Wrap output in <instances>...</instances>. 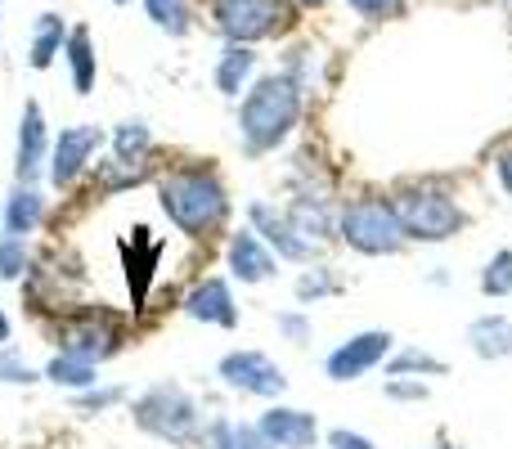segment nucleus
<instances>
[{
    "mask_svg": "<svg viewBox=\"0 0 512 449\" xmlns=\"http://www.w3.org/2000/svg\"><path fill=\"white\" fill-rule=\"evenodd\" d=\"M153 185H158L162 216L185 238L207 243V238H221L230 229L234 198L216 167H207V162H180V167H167L162 176H153Z\"/></svg>",
    "mask_w": 512,
    "mask_h": 449,
    "instance_id": "f257e3e1",
    "label": "nucleus"
},
{
    "mask_svg": "<svg viewBox=\"0 0 512 449\" xmlns=\"http://www.w3.org/2000/svg\"><path fill=\"white\" fill-rule=\"evenodd\" d=\"M301 108H306V86L288 72H265L248 86L239 99V140L248 158H265L279 144L292 140L301 126Z\"/></svg>",
    "mask_w": 512,
    "mask_h": 449,
    "instance_id": "f03ea898",
    "label": "nucleus"
},
{
    "mask_svg": "<svg viewBox=\"0 0 512 449\" xmlns=\"http://www.w3.org/2000/svg\"><path fill=\"white\" fill-rule=\"evenodd\" d=\"M45 337H50L54 351L81 355L90 364H108L131 342V319L113 306H99V301H90V306L86 301H72V306L54 310L45 319Z\"/></svg>",
    "mask_w": 512,
    "mask_h": 449,
    "instance_id": "7ed1b4c3",
    "label": "nucleus"
},
{
    "mask_svg": "<svg viewBox=\"0 0 512 449\" xmlns=\"http://www.w3.org/2000/svg\"><path fill=\"white\" fill-rule=\"evenodd\" d=\"M131 423L140 427L144 436H153V441L189 449L203 441L207 414L189 387H180V382H153V387H144L140 396L131 400Z\"/></svg>",
    "mask_w": 512,
    "mask_h": 449,
    "instance_id": "20e7f679",
    "label": "nucleus"
},
{
    "mask_svg": "<svg viewBox=\"0 0 512 449\" xmlns=\"http://www.w3.org/2000/svg\"><path fill=\"white\" fill-rule=\"evenodd\" d=\"M391 203H396L400 229H405L409 243H450V238H459L468 229L463 203L445 185H432V180L396 189Z\"/></svg>",
    "mask_w": 512,
    "mask_h": 449,
    "instance_id": "39448f33",
    "label": "nucleus"
},
{
    "mask_svg": "<svg viewBox=\"0 0 512 449\" xmlns=\"http://www.w3.org/2000/svg\"><path fill=\"white\" fill-rule=\"evenodd\" d=\"M337 238L360 256H396L409 243L387 194H360L337 207Z\"/></svg>",
    "mask_w": 512,
    "mask_h": 449,
    "instance_id": "423d86ee",
    "label": "nucleus"
},
{
    "mask_svg": "<svg viewBox=\"0 0 512 449\" xmlns=\"http://www.w3.org/2000/svg\"><path fill=\"white\" fill-rule=\"evenodd\" d=\"M212 27L225 45H256L292 27V0H207Z\"/></svg>",
    "mask_w": 512,
    "mask_h": 449,
    "instance_id": "0eeeda50",
    "label": "nucleus"
},
{
    "mask_svg": "<svg viewBox=\"0 0 512 449\" xmlns=\"http://www.w3.org/2000/svg\"><path fill=\"white\" fill-rule=\"evenodd\" d=\"M104 144H108V131L104 126H90V122L54 131L50 162H45V180H50L54 194H72L77 185H86L99 153H104Z\"/></svg>",
    "mask_w": 512,
    "mask_h": 449,
    "instance_id": "6e6552de",
    "label": "nucleus"
},
{
    "mask_svg": "<svg viewBox=\"0 0 512 449\" xmlns=\"http://www.w3.org/2000/svg\"><path fill=\"white\" fill-rule=\"evenodd\" d=\"M216 378H221V387L239 391V396H252V400H279L283 391H288V373L265 351H256V346L225 351L221 360H216Z\"/></svg>",
    "mask_w": 512,
    "mask_h": 449,
    "instance_id": "1a4fd4ad",
    "label": "nucleus"
},
{
    "mask_svg": "<svg viewBox=\"0 0 512 449\" xmlns=\"http://www.w3.org/2000/svg\"><path fill=\"white\" fill-rule=\"evenodd\" d=\"M391 351H396V337H391L387 328H364V333L346 337V342H337L333 351H328L324 373L333 382H360V378H369L373 369H382V364L391 360Z\"/></svg>",
    "mask_w": 512,
    "mask_h": 449,
    "instance_id": "9d476101",
    "label": "nucleus"
},
{
    "mask_svg": "<svg viewBox=\"0 0 512 449\" xmlns=\"http://www.w3.org/2000/svg\"><path fill=\"white\" fill-rule=\"evenodd\" d=\"M50 122H45V108L36 99H27L23 113L14 126V185H41L45 180V162H50Z\"/></svg>",
    "mask_w": 512,
    "mask_h": 449,
    "instance_id": "9b49d317",
    "label": "nucleus"
},
{
    "mask_svg": "<svg viewBox=\"0 0 512 449\" xmlns=\"http://www.w3.org/2000/svg\"><path fill=\"white\" fill-rule=\"evenodd\" d=\"M248 229L288 265H310L315 261V252H319L315 243H306V238L297 234V225L288 221V212H283L279 203H265V198L248 203Z\"/></svg>",
    "mask_w": 512,
    "mask_h": 449,
    "instance_id": "f8f14e48",
    "label": "nucleus"
},
{
    "mask_svg": "<svg viewBox=\"0 0 512 449\" xmlns=\"http://www.w3.org/2000/svg\"><path fill=\"white\" fill-rule=\"evenodd\" d=\"M180 310H185L194 324H207V328H225V333L239 328V297H234V283L225 279V274H207V279H198L194 288L185 292Z\"/></svg>",
    "mask_w": 512,
    "mask_h": 449,
    "instance_id": "ddd939ff",
    "label": "nucleus"
},
{
    "mask_svg": "<svg viewBox=\"0 0 512 449\" xmlns=\"http://www.w3.org/2000/svg\"><path fill=\"white\" fill-rule=\"evenodd\" d=\"M158 261H162V243L149 234L144 225L131 229V238L122 243V274L131 288V315H140L149 306V288L158 279Z\"/></svg>",
    "mask_w": 512,
    "mask_h": 449,
    "instance_id": "4468645a",
    "label": "nucleus"
},
{
    "mask_svg": "<svg viewBox=\"0 0 512 449\" xmlns=\"http://www.w3.org/2000/svg\"><path fill=\"white\" fill-rule=\"evenodd\" d=\"M225 270H230L234 283L256 288V283H270L279 274V256L243 225V229H230V238H225Z\"/></svg>",
    "mask_w": 512,
    "mask_h": 449,
    "instance_id": "2eb2a0df",
    "label": "nucleus"
},
{
    "mask_svg": "<svg viewBox=\"0 0 512 449\" xmlns=\"http://www.w3.org/2000/svg\"><path fill=\"white\" fill-rule=\"evenodd\" d=\"M256 432L270 449H315L319 445V418L310 409L292 405H265V414L256 418Z\"/></svg>",
    "mask_w": 512,
    "mask_h": 449,
    "instance_id": "dca6fc26",
    "label": "nucleus"
},
{
    "mask_svg": "<svg viewBox=\"0 0 512 449\" xmlns=\"http://www.w3.org/2000/svg\"><path fill=\"white\" fill-rule=\"evenodd\" d=\"M50 221V198L41 185H9V194L0 198V234L32 238L41 234Z\"/></svg>",
    "mask_w": 512,
    "mask_h": 449,
    "instance_id": "f3484780",
    "label": "nucleus"
},
{
    "mask_svg": "<svg viewBox=\"0 0 512 449\" xmlns=\"http://www.w3.org/2000/svg\"><path fill=\"white\" fill-rule=\"evenodd\" d=\"M283 212H288V221L297 225V234L306 238V243L324 247V243H333L337 238V207H333V198H328L324 189H297Z\"/></svg>",
    "mask_w": 512,
    "mask_h": 449,
    "instance_id": "a211bd4d",
    "label": "nucleus"
},
{
    "mask_svg": "<svg viewBox=\"0 0 512 449\" xmlns=\"http://www.w3.org/2000/svg\"><path fill=\"white\" fill-rule=\"evenodd\" d=\"M63 63H68V77L72 90L81 99L95 95V81H99V54H95V32L86 23H72L68 27V41H63Z\"/></svg>",
    "mask_w": 512,
    "mask_h": 449,
    "instance_id": "6ab92c4d",
    "label": "nucleus"
},
{
    "mask_svg": "<svg viewBox=\"0 0 512 449\" xmlns=\"http://www.w3.org/2000/svg\"><path fill=\"white\" fill-rule=\"evenodd\" d=\"M256 63H261V54H256L252 45H225L221 59H216V68H212L216 90H221L225 99H243L248 86L256 81Z\"/></svg>",
    "mask_w": 512,
    "mask_h": 449,
    "instance_id": "aec40b11",
    "label": "nucleus"
},
{
    "mask_svg": "<svg viewBox=\"0 0 512 449\" xmlns=\"http://www.w3.org/2000/svg\"><path fill=\"white\" fill-rule=\"evenodd\" d=\"M108 158L126 162V167H144L153 171V149H158V140H153L149 122H140V117H126V122H117L113 131H108Z\"/></svg>",
    "mask_w": 512,
    "mask_h": 449,
    "instance_id": "412c9836",
    "label": "nucleus"
},
{
    "mask_svg": "<svg viewBox=\"0 0 512 449\" xmlns=\"http://www.w3.org/2000/svg\"><path fill=\"white\" fill-rule=\"evenodd\" d=\"M68 18L59 14V9H45V14H36L32 23V41H27V63H32V72H45L54 59H63V41H68Z\"/></svg>",
    "mask_w": 512,
    "mask_h": 449,
    "instance_id": "4be33fe9",
    "label": "nucleus"
},
{
    "mask_svg": "<svg viewBox=\"0 0 512 449\" xmlns=\"http://www.w3.org/2000/svg\"><path fill=\"white\" fill-rule=\"evenodd\" d=\"M41 378L50 382V387L68 391V396H77V391L99 387V364L81 360V355H68V351H50V360L41 364Z\"/></svg>",
    "mask_w": 512,
    "mask_h": 449,
    "instance_id": "5701e85b",
    "label": "nucleus"
},
{
    "mask_svg": "<svg viewBox=\"0 0 512 449\" xmlns=\"http://www.w3.org/2000/svg\"><path fill=\"white\" fill-rule=\"evenodd\" d=\"M468 346L477 360H508L512 355V319L490 310V315L468 324Z\"/></svg>",
    "mask_w": 512,
    "mask_h": 449,
    "instance_id": "b1692460",
    "label": "nucleus"
},
{
    "mask_svg": "<svg viewBox=\"0 0 512 449\" xmlns=\"http://www.w3.org/2000/svg\"><path fill=\"white\" fill-rule=\"evenodd\" d=\"M158 171H144V167H126L117 158H99L95 171H90V185H95L99 198H117V194H131V189L149 185Z\"/></svg>",
    "mask_w": 512,
    "mask_h": 449,
    "instance_id": "393cba45",
    "label": "nucleus"
},
{
    "mask_svg": "<svg viewBox=\"0 0 512 449\" xmlns=\"http://www.w3.org/2000/svg\"><path fill=\"white\" fill-rule=\"evenodd\" d=\"M203 449H270L256 432V423H239V418H207L203 427Z\"/></svg>",
    "mask_w": 512,
    "mask_h": 449,
    "instance_id": "a878e982",
    "label": "nucleus"
},
{
    "mask_svg": "<svg viewBox=\"0 0 512 449\" xmlns=\"http://www.w3.org/2000/svg\"><path fill=\"white\" fill-rule=\"evenodd\" d=\"M387 378H445V360H436L423 346H400L387 360Z\"/></svg>",
    "mask_w": 512,
    "mask_h": 449,
    "instance_id": "bb28decb",
    "label": "nucleus"
},
{
    "mask_svg": "<svg viewBox=\"0 0 512 449\" xmlns=\"http://www.w3.org/2000/svg\"><path fill=\"white\" fill-rule=\"evenodd\" d=\"M292 292H297L301 306H319V301H328V297H337V292H342V279H337L328 265H315V261H310L306 270L297 274Z\"/></svg>",
    "mask_w": 512,
    "mask_h": 449,
    "instance_id": "cd10ccee",
    "label": "nucleus"
},
{
    "mask_svg": "<svg viewBox=\"0 0 512 449\" xmlns=\"http://www.w3.org/2000/svg\"><path fill=\"white\" fill-rule=\"evenodd\" d=\"M36 265L32 252V238H14V234H0V283H23Z\"/></svg>",
    "mask_w": 512,
    "mask_h": 449,
    "instance_id": "c85d7f7f",
    "label": "nucleus"
},
{
    "mask_svg": "<svg viewBox=\"0 0 512 449\" xmlns=\"http://www.w3.org/2000/svg\"><path fill=\"white\" fill-rule=\"evenodd\" d=\"M140 5H144V14H149V23L167 36H185L189 27H194L189 0H140Z\"/></svg>",
    "mask_w": 512,
    "mask_h": 449,
    "instance_id": "c756f323",
    "label": "nucleus"
},
{
    "mask_svg": "<svg viewBox=\"0 0 512 449\" xmlns=\"http://www.w3.org/2000/svg\"><path fill=\"white\" fill-rule=\"evenodd\" d=\"M36 382H45L41 369H36L14 342L0 346V387H36Z\"/></svg>",
    "mask_w": 512,
    "mask_h": 449,
    "instance_id": "7c9ffc66",
    "label": "nucleus"
},
{
    "mask_svg": "<svg viewBox=\"0 0 512 449\" xmlns=\"http://www.w3.org/2000/svg\"><path fill=\"white\" fill-rule=\"evenodd\" d=\"M122 400H126L122 387H108V382H99V387L68 396V405H72V414H81V418H99V414H108V409H117Z\"/></svg>",
    "mask_w": 512,
    "mask_h": 449,
    "instance_id": "2f4dec72",
    "label": "nucleus"
},
{
    "mask_svg": "<svg viewBox=\"0 0 512 449\" xmlns=\"http://www.w3.org/2000/svg\"><path fill=\"white\" fill-rule=\"evenodd\" d=\"M481 292L486 297H512V247H504V252H495L486 261V270H481Z\"/></svg>",
    "mask_w": 512,
    "mask_h": 449,
    "instance_id": "473e14b6",
    "label": "nucleus"
},
{
    "mask_svg": "<svg viewBox=\"0 0 512 449\" xmlns=\"http://www.w3.org/2000/svg\"><path fill=\"white\" fill-rule=\"evenodd\" d=\"M382 396L400 400V405H423V400L432 396V387H427L423 378H387L382 382Z\"/></svg>",
    "mask_w": 512,
    "mask_h": 449,
    "instance_id": "72a5a7b5",
    "label": "nucleus"
},
{
    "mask_svg": "<svg viewBox=\"0 0 512 449\" xmlns=\"http://www.w3.org/2000/svg\"><path fill=\"white\" fill-rule=\"evenodd\" d=\"M274 328H279V337L292 346H306L310 333H315L310 315H301V310H279V315H274Z\"/></svg>",
    "mask_w": 512,
    "mask_h": 449,
    "instance_id": "f704fd0d",
    "label": "nucleus"
},
{
    "mask_svg": "<svg viewBox=\"0 0 512 449\" xmlns=\"http://www.w3.org/2000/svg\"><path fill=\"white\" fill-rule=\"evenodd\" d=\"M351 14H360L364 23H387V18L405 14V0H346Z\"/></svg>",
    "mask_w": 512,
    "mask_h": 449,
    "instance_id": "c9c22d12",
    "label": "nucleus"
},
{
    "mask_svg": "<svg viewBox=\"0 0 512 449\" xmlns=\"http://www.w3.org/2000/svg\"><path fill=\"white\" fill-rule=\"evenodd\" d=\"M328 449H378V445L369 436L351 432V427H337V432H328Z\"/></svg>",
    "mask_w": 512,
    "mask_h": 449,
    "instance_id": "e433bc0d",
    "label": "nucleus"
},
{
    "mask_svg": "<svg viewBox=\"0 0 512 449\" xmlns=\"http://www.w3.org/2000/svg\"><path fill=\"white\" fill-rule=\"evenodd\" d=\"M495 176H499V189H504V194H512V144H508V149H499Z\"/></svg>",
    "mask_w": 512,
    "mask_h": 449,
    "instance_id": "4c0bfd02",
    "label": "nucleus"
},
{
    "mask_svg": "<svg viewBox=\"0 0 512 449\" xmlns=\"http://www.w3.org/2000/svg\"><path fill=\"white\" fill-rule=\"evenodd\" d=\"M9 337H14V319H9V310L0 306V346H9Z\"/></svg>",
    "mask_w": 512,
    "mask_h": 449,
    "instance_id": "58836bf2",
    "label": "nucleus"
},
{
    "mask_svg": "<svg viewBox=\"0 0 512 449\" xmlns=\"http://www.w3.org/2000/svg\"><path fill=\"white\" fill-rule=\"evenodd\" d=\"M292 5H301V9H319V5H328V0H292Z\"/></svg>",
    "mask_w": 512,
    "mask_h": 449,
    "instance_id": "ea45409f",
    "label": "nucleus"
},
{
    "mask_svg": "<svg viewBox=\"0 0 512 449\" xmlns=\"http://www.w3.org/2000/svg\"><path fill=\"white\" fill-rule=\"evenodd\" d=\"M432 449H459V445H432Z\"/></svg>",
    "mask_w": 512,
    "mask_h": 449,
    "instance_id": "a19ab883",
    "label": "nucleus"
},
{
    "mask_svg": "<svg viewBox=\"0 0 512 449\" xmlns=\"http://www.w3.org/2000/svg\"><path fill=\"white\" fill-rule=\"evenodd\" d=\"M113 5H131V0H113Z\"/></svg>",
    "mask_w": 512,
    "mask_h": 449,
    "instance_id": "79ce46f5",
    "label": "nucleus"
},
{
    "mask_svg": "<svg viewBox=\"0 0 512 449\" xmlns=\"http://www.w3.org/2000/svg\"><path fill=\"white\" fill-rule=\"evenodd\" d=\"M0 36H5V32H0Z\"/></svg>",
    "mask_w": 512,
    "mask_h": 449,
    "instance_id": "37998d69",
    "label": "nucleus"
}]
</instances>
